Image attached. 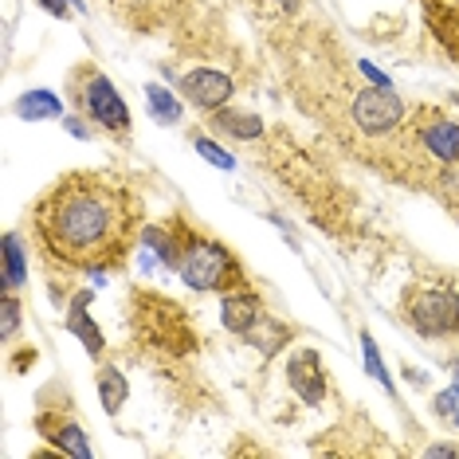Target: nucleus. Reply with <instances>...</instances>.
Returning <instances> with one entry per match:
<instances>
[{"mask_svg": "<svg viewBox=\"0 0 459 459\" xmlns=\"http://www.w3.org/2000/svg\"><path fill=\"white\" fill-rule=\"evenodd\" d=\"M32 224L56 264L99 271L130 252L138 201L110 173H71L39 196Z\"/></svg>", "mask_w": 459, "mask_h": 459, "instance_id": "1", "label": "nucleus"}, {"mask_svg": "<svg viewBox=\"0 0 459 459\" xmlns=\"http://www.w3.org/2000/svg\"><path fill=\"white\" fill-rule=\"evenodd\" d=\"M177 271L193 290H239L244 287V271H239L236 255L216 239L196 236L181 247Z\"/></svg>", "mask_w": 459, "mask_h": 459, "instance_id": "2", "label": "nucleus"}, {"mask_svg": "<svg viewBox=\"0 0 459 459\" xmlns=\"http://www.w3.org/2000/svg\"><path fill=\"white\" fill-rule=\"evenodd\" d=\"M71 95H75L82 118L99 122L110 134H126L130 130V107L122 102V95L110 87V79L95 67H79L71 75Z\"/></svg>", "mask_w": 459, "mask_h": 459, "instance_id": "3", "label": "nucleus"}, {"mask_svg": "<svg viewBox=\"0 0 459 459\" xmlns=\"http://www.w3.org/2000/svg\"><path fill=\"white\" fill-rule=\"evenodd\" d=\"M404 315H409L412 330L424 338H447L459 333V295L447 287H424L404 295Z\"/></svg>", "mask_w": 459, "mask_h": 459, "instance_id": "4", "label": "nucleus"}, {"mask_svg": "<svg viewBox=\"0 0 459 459\" xmlns=\"http://www.w3.org/2000/svg\"><path fill=\"white\" fill-rule=\"evenodd\" d=\"M350 118H353V126H358L361 134H369V138H385V134H393L404 122V102L396 99L393 91H385V87H365V91L353 95Z\"/></svg>", "mask_w": 459, "mask_h": 459, "instance_id": "5", "label": "nucleus"}, {"mask_svg": "<svg viewBox=\"0 0 459 459\" xmlns=\"http://www.w3.org/2000/svg\"><path fill=\"white\" fill-rule=\"evenodd\" d=\"M181 91H185V99H189L193 107H201V110H208V114L228 107V99L236 95L232 79L221 75V71H208V67L189 71V75L181 79Z\"/></svg>", "mask_w": 459, "mask_h": 459, "instance_id": "6", "label": "nucleus"}, {"mask_svg": "<svg viewBox=\"0 0 459 459\" xmlns=\"http://www.w3.org/2000/svg\"><path fill=\"white\" fill-rule=\"evenodd\" d=\"M287 381L307 404H322V396H326V373H322L315 350H302L287 361Z\"/></svg>", "mask_w": 459, "mask_h": 459, "instance_id": "7", "label": "nucleus"}, {"mask_svg": "<svg viewBox=\"0 0 459 459\" xmlns=\"http://www.w3.org/2000/svg\"><path fill=\"white\" fill-rule=\"evenodd\" d=\"M416 138H420V150H428L440 165H452L459 161V122L452 118H424L420 130H416Z\"/></svg>", "mask_w": 459, "mask_h": 459, "instance_id": "8", "label": "nucleus"}, {"mask_svg": "<svg viewBox=\"0 0 459 459\" xmlns=\"http://www.w3.org/2000/svg\"><path fill=\"white\" fill-rule=\"evenodd\" d=\"M221 318H224V326L239 333V338H247L255 326H259V318H264V310H259V299L252 295L247 287H239V290H228L224 295V307H221Z\"/></svg>", "mask_w": 459, "mask_h": 459, "instance_id": "9", "label": "nucleus"}, {"mask_svg": "<svg viewBox=\"0 0 459 459\" xmlns=\"http://www.w3.org/2000/svg\"><path fill=\"white\" fill-rule=\"evenodd\" d=\"M428 28L436 32V39L452 51L455 64H459V0H420Z\"/></svg>", "mask_w": 459, "mask_h": 459, "instance_id": "10", "label": "nucleus"}, {"mask_svg": "<svg viewBox=\"0 0 459 459\" xmlns=\"http://www.w3.org/2000/svg\"><path fill=\"white\" fill-rule=\"evenodd\" d=\"M67 330L82 342V350H87L91 358H102L107 342H102V330H99L95 322H91V315H87V295L75 299V307H71V315H67Z\"/></svg>", "mask_w": 459, "mask_h": 459, "instance_id": "11", "label": "nucleus"}, {"mask_svg": "<svg viewBox=\"0 0 459 459\" xmlns=\"http://www.w3.org/2000/svg\"><path fill=\"white\" fill-rule=\"evenodd\" d=\"M39 428H48V436L56 440L59 452H67V455H75V459H91V444H87V436H82V428H79V424L39 416Z\"/></svg>", "mask_w": 459, "mask_h": 459, "instance_id": "12", "label": "nucleus"}, {"mask_svg": "<svg viewBox=\"0 0 459 459\" xmlns=\"http://www.w3.org/2000/svg\"><path fill=\"white\" fill-rule=\"evenodd\" d=\"M212 126L221 134H232L236 142H247V138H259L264 134V122L255 114H244V110H212Z\"/></svg>", "mask_w": 459, "mask_h": 459, "instance_id": "13", "label": "nucleus"}, {"mask_svg": "<svg viewBox=\"0 0 459 459\" xmlns=\"http://www.w3.org/2000/svg\"><path fill=\"white\" fill-rule=\"evenodd\" d=\"M20 118L28 122H44V118H64V102H59V95H51V91H28V95H20L16 102Z\"/></svg>", "mask_w": 459, "mask_h": 459, "instance_id": "14", "label": "nucleus"}, {"mask_svg": "<svg viewBox=\"0 0 459 459\" xmlns=\"http://www.w3.org/2000/svg\"><path fill=\"white\" fill-rule=\"evenodd\" d=\"M99 396H102V409H107L110 416L126 404L130 396V385L126 377H122V369H114V365H102L99 369Z\"/></svg>", "mask_w": 459, "mask_h": 459, "instance_id": "15", "label": "nucleus"}, {"mask_svg": "<svg viewBox=\"0 0 459 459\" xmlns=\"http://www.w3.org/2000/svg\"><path fill=\"white\" fill-rule=\"evenodd\" d=\"M28 279V264H24V247L16 236H4V290H16Z\"/></svg>", "mask_w": 459, "mask_h": 459, "instance_id": "16", "label": "nucleus"}, {"mask_svg": "<svg viewBox=\"0 0 459 459\" xmlns=\"http://www.w3.org/2000/svg\"><path fill=\"white\" fill-rule=\"evenodd\" d=\"M145 102H150L153 118L165 122V126H173V122L181 118V102H177L165 87H158V82H150V87H145Z\"/></svg>", "mask_w": 459, "mask_h": 459, "instance_id": "17", "label": "nucleus"}, {"mask_svg": "<svg viewBox=\"0 0 459 459\" xmlns=\"http://www.w3.org/2000/svg\"><path fill=\"white\" fill-rule=\"evenodd\" d=\"M16 330H20V302L13 299V290H8L4 302H0V338L13 342Z\"/></svg>", "mask_w": 459, "mask_h": 459, "instance_id": "18", "label": "nucleus"}, {"mask_svg": "<svg viewBox=\"0 0 459 459\" xmlns=\"http://www.w3.org/2000/svg\"><path fill=\"white\" fill-rule=\"evenodd\" d=\"M361 350H365V365H369V373L377 377L385 389L393 393V381H389V373H385V365H381V353H377V346H373V338L369 333H361Z\"/></svg>", "mask_w": 459, "mask_h": 459, "instance_id": "19", "label": "nucleus"}, {"mask_svg": "<svg viewBox=\"0 0 459 459\" xmlns=\"http://www.w3.org/2000/svg\"><path fill=\"white\" fill-rule=\"evenodd\" d=\"M196 150H201V158H204V161L221 165V169H236V158H232V153H224L212 138H196Z\"/></svg>", "mask_w": 459, "mask_h": 459, "instance_id": "20", "label": "nucleus"}, {"mask_svg": "<svg viewBox=\"0 0 459 459\" xmlns=\"http://www.w3.org/2000/svg\"><path fill=\"white\" fill-rule=\"evenodd\" d=\"M436 412H440L447 424L459 428V385H455V389H444L440 396H436Z\"/></svg>", "mask_w": 459, "mask_h": 459, "instance_id": "21", "label": "nucleus"}, {"mask_svg": "<svg viewBox=\"0 0 459 459\" xmlns=\"http://www.w3.org/2000/svg\"><path fill=\"white\" fill-rule=\"evenodd\" d=\"M440 189L444 193H459V161H452V165H447V169H444V177H440Z\"/></svg>", "mask_w": 459, "mask_h": 459, "instance_id": "22", "label": "nucleus"}, {"mask_svg": "<svg viewBox=\"0 0 459 459\" xmlns=\"http://www.w3.org/2000/svg\"><path fill=\"white\" fill-rule=\"evenodd\" d=\"M39 8H44V13H51L56 20H67V13L75 4H71V0H39Z\"/></svg>", "mask_w": 459, "mask_h": 459, "instance_id": "23", "label": "nucleus"}, {"mask_svg": "<svg viewBox=\"0 0 459 459\" xmlns=\"http://www.w3.org/2000/svg\"><path fill=\"white\" fill-rule=\"evenodd\" d=\"M64 126L75 134V138H82V142H91V134H95V126H87L82 118H64Z\"/></svg>", "mask_w": 459, "mask_h": 459, "instance_id": "24", "label": "nucleus"}, {"mask_svg": "<svg viewBox=\"0 0 459 459\" xmlns=\"http://www.w3.org/2000/svg\"><path fill=\"white\" fill-rule=\"evenodd\" d=\"M428 455H459V447H452V444H432V447H428Z\"/></svg>", "mask_w": 459, "mask_h": 459, "instance_id": "25", "label": "nucleus"}, {"mask_svg": "<svg viewBox=\"0 0 459 459\" xmlns=\"http://www.w3.org/2000/svg\"><path fill=\"white\" fill-rule=\"evenodd\" d=\"M279 4H283V8H295V4H299V0H279Z\"/></svg>", "mask_w": 459, "mask_h": 459, "instance_id": "26", "label": "nucleus"}]
</instances>
